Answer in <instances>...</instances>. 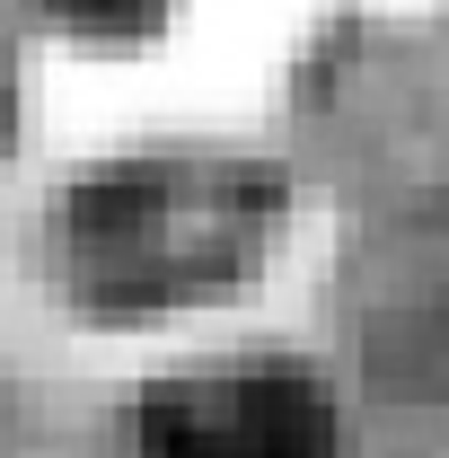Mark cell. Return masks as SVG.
<instances>
[{"label":"cell","mask_w":449,"mask_h":458,"mask_svg":"<svg viewBox=\"0 0 449 458\" xmlns=\"http://www.w3.org/2000/svg\"><path fill=\"white\" fill-rule=\"evenodd\" d=\"M282 221V176L256 159H132L62 203V274L97 318H168L238 283Z\"/></svg>","instance_id":"6da1fadb"},{"label":"cell","mask_w":449,"mask_h":458,"mask_svg":"<svg viewBox=\"0 0 449 458\" xmlns=\"http://www.w3.org/2000/svg\"><path fill=\"white\" fill-rule=\"evenodd\" d=\"M141 458H343V414L300 361H221L150 388Z\"/></svg>","instance_id":"7a4b0ae2"},{"label":"cell","mask_w":449,"mask_h":458,"mask_svg":"<svg viewBox=\"0 0 449 458\" xmlns=\"http://www.w3.org/2000/svg\"><path fill=\"white\" fill-rule=\"evenodd\" d=\"M54 18H71L80 36H150L168 18V0H45Z\"/></svg>","instance_id":"3957f363"}]
</instances>
